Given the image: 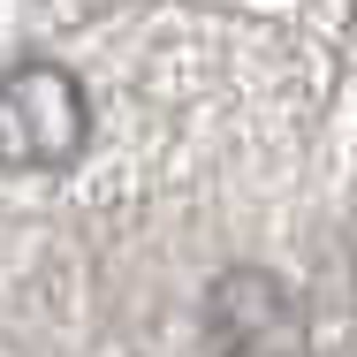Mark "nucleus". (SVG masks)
I'll use <instances>...</instances> for the list:
<instances>
[{
    "mask_svg": "<svg viewBox=\"0 0 357 357\" xmlns=\"http://www.w3.org/2000/svg\"><path fill=\"white\" fill-rule=\"evenodd\" d=\"M91 144V99L61 61H15L0 76V167L54 175Z\"/></svg>",
    "mask_w": 357,
    "mask_h": 357,
    "instance_id": "f257e3e1",
    "label": "nucleus"
}]
</instances>
